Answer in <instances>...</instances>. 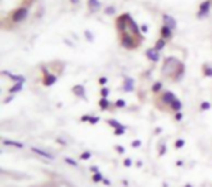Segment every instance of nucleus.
Returning a JSON list of instances; mask_svg holds the SVG:
<instances>
[{"mask_svg":"<svg viewBox=\"0 0 212 187\" xmlns=\"http://www.w3.org/2000/svg\"><path fill=\"white\" fill-rule=\"evenodd\" d=\"M209 7H211V2H209V0H205L204 3L200 4L199 13H198V15H199V16H204L205 13H208V12H209Z\"/></svg>","mask_w":212,"mask_h":187,"instance_id":"5","label":"nucleus"},{"mask_svg":"<svg viewBox=\"0 0 212 187\" xmlns=\"http://www.w3.org/2000/svg\"><path fill=\"white\" fill-rule=\"evenodd\" d=\"M65 162H67V164H71L73 167H77V162L74 161V160H71V158H65Z\"/></svg>","mask_w":212,"mask_h":187,"instance_id":"23","label":"nucleus"},{"mask_svg":"<svg viewBox=\"0 0 212 187\" xmlns=\"http://www.w3.org/2000/svg\"><path fill=\"white\" fill-rule=\"evenodd\" d=\"M108 123H110V126H113V128H119V126H121V123H119L118 121H115V119H109Z\"/></svg>","mask_w":212,"mask_h":187,"instance_id":"18","label":"nucleus"},{"mask_svg":"<svg viewBox=\"0 0 212 187\" xmlns=\"http://www.w3.org/2000/svg\"><path fill=\"white\" fill-rule=\"evenodd\" d=\"M185 187H193V186H192V184H187V186H185Z\"/></svg>","mask_w":212,"mask_h":187,"instance_id":"38","label":"nucleus"},{"mask_svg":"<svg viewBox=\"0 0 212 187\" xmlns=\"http://www.w3.org/2000/svg\"><path fill=\"white\" fill-rule=\"evenodd\" d=\"M28 13H29V9L25 7V6H23V7L16 9V10L12 13V21L15 22V23H17V22L23 21V19L28 16Z\"/></svg>","mask_w":212,"mask_h":187,"instance_id":"2","label":"nucleus"},{"mask_svg":"<svg viewBox=\"0 0 212 187\" xmlns=\"http://www.w3.org/2000/svg\"><path fill=\"white\" fill-rule=\"evenodd\" d=\"M4 145H10V146H16V148H23L21 142H16V141H7V139H4L3 141Z\"/></svg>","mask_w":212,"mask_h":187,"instance_id":"13","label":"nucleus"},{"mask_svg":"<svg viewBox=\"0 0 212 187\" xmlns=\"http://www.w3.org/2000/svg\"><path fill=\"white\" fill-rule=\"evenodd\" d=\"M176 99V96L173 94L171 92H163V94H161V100H163V103H166V104H171V102Z\"/></svg>","mask_w":212,"mask_h":187,"instance_id":"4","label":"nucleus"},{"mask_svg":"<svg viewBox=\"0 0 212 187\" xmlns=\"http://www.w3.org/2000/svg\"><path fill=\"white\" fill-rule=\"evenodd\" d=\"M171 28L170 26H167V25H163L161 26V29H160V35H161V38L163 39H170V38L173 36V32H171Z\"/></svg>","mask_w":212,"mask_h":187,"instance_id":"3","label":"nucleus"},{"mask_svg":"<svg viewBox=\"0 0 212 187\" xmlns=\"http://www.w3.org/2000/svg\"><path fill=\"white\" fill-rule=\"evenodd\" d=\"M123 132H125V126H122V125H121L119 128L115 129V133H116V135H121V133H123Z\"/></svg>","mask_w":212,"mask_h":187,"instance_id":"19","label":"nucleus"},{"mask_svg":"<svg viewBox=\"0 0 212 187\" xmlns=\"http://www.w3.org/2000/svg\"><path fill=\"white\" fill-rule=\"evenodd\" d=\"M200 109H202V110H208V109H211V104H209L208 102H205V103H202Z\"/></svg>","mask_w":212,"mask_h":187,"instance_id":"22","label":"nucleus"},{"mask_svg":"<svg viewBox=\"0 0 212 187\" xmlns=\"http://www.w3.org/2000/svg\"><path fill=\"white\" fill-rule=\"evenodd\" d=\"M98 121H99V117H92V119H90V122H92V123H96Z\"/></svg>","mask_w":212,"mask_h":187,"instance_id":"33","label":"nucleus"},{"mask_svg":"<svg viewBox=\"0 0 212 187\" xmlns=\"http://www.w3.org/2000/svg\"><path fill=\"white\" fill-rule=\"evenodd\" d=\"M100 94H102L103 97L106 99V96L109 94V90H108V89H102V90H100Z\"/></svg>","mask_w":212,"mask_h":187,"instance_id":"25","label":"nucleus"},{"mask_svg":"<svg viewBox=\"0 0 212 187\" xmlns=\"http://www.w3.org/2000/svg\"><path fill=\"white\" fill-rule=\"evenodd\" d=\"M89 6H90L92 10H94V12L100 9V3H99V0H89Z\"/></svg>","mask_w":212,"mask_h":187,"instance_id":"12","label":"nucleus"},{"mask_svg":"<svg viewBox=\"0 0 212 187\" xmlns=\"http://www.w3.org/2000/svg\"><path fill=\"white\" fill-rule=\"evenodd\" d=\"M121 44H122L123 48H128V50H135L138 46V41H137L135 35L132 33H123L121 35Z\"/></svg>","mask_w":212,"mask_h":187,"instance_id":"1","label":"nucleus"},{"mask_svg":"<svg viewBox=\"0 0 212 187\" xmlns=\"http://www.w3.org/2000/svg\"><path fill=\"white\" fill-rule=\"evenodd\" d=\"M132 145H134V146H138V145H141V142H140V141H134V142H132Z\"/></svg>","mask_w":212,"mask_h":187,"instance_id":"35","label":"nucleus"},{"mask_svg":"<svg viewBox=\"0 0 212 187\" xmlns=\"http://www.w3.org/2000/svg\"><path fill=\"white\" fill-rule=\"evenodd\" d=\"M90 171H92L93 174H96V173H99V168H98L96 165H94V167H90Z\"/></svg>","mask_w":212,"mask_h":187,"instance_id":"28","label":"nucleus"},{"mask_svg":"<svg viewBox=\"0 0 212 187\" xmlns=\"http://www.w3.org/2000/svg\"><path fill=\"white\" fill-rule=\"evenodd\" d=\"M180 119H182V113L176 112V121H180Z\"/></svg>","mask_w":212,"mask_h":187,"instance_id":"31","label":"nucleus"},{"mask_svg":"<svg viewBox=\"0 0 212 187\" xmlns=\"http://www.w3.org/2000/svg\"><path fill=\"white\" fill-rule=\"evenodd\" d=\"M71 2H73V3H74V4H76L77 2H79V0H71Z\"/></svg>","mask_w":212,"mask_h":187,"instance_id":"37","label":"nucleus"},{"mask_svg":"<svg viewBox=\"0 0 212 187\" xmlns=\"http://www.w3.org/2000/svg\"><path fill=\"white\" fill-rule=\"evenodd\" d=\"M164 45H166V39L160 38V39L157 41V44H156V46H154V48H156L157 51H161V48H164Z\"/></svg>","mask_w":212,"mask_h":187,"instance_id":"14","label":"nucleus"},{"mask_svg":"<svg viewBox=\"0 0 212 187\" xmlns=\"http://www.w3.org/2000/svg\"><path fill=\"white\" fill-rule=\"evenodd\" d=\"M99 81H100V84H106V81H108V80H106L105 77H102V79L99 80Z\"/></svg>","mask_w":212,"mask_h":187,"instance_id":"34","label":"nucleus"},{"mask_svg":"<svg viewBox=\"0 0 212 187\" xmlns=\"http://www.w3.org/2000/svg\"><path fill=\"white\" fill-rule=\"evenodd\" d=\"M99 106H100V109H108L109 108V102H108V99L100 100V102H99Z\"/></svg>","mask_w":212,"mask_h":187,"instance_id":"17","label":"nucleus"},{"mask_svg":"<svg viewBox=\"0 0 212 187\" xmlns=\"http://www.w3.org/2000/svg\"><path fill=\"white\" fill-rule=\"evenodd\" d=\"M115 106H116V108H123V106H125V103H123V100H118V102L115 103Z\"/></svg>","mask_w":212,"mask_h":187,"instance_id":"26","label":"nucleus"},{"mask_svg":"<svg viewBox=\"0 0 212 187\" xmlns=\"http://www.w3.org/2000/svg\"><path fill=\"white\" fill-rule=\"evenodd\" d=\"M55 81H57V77L52 74H47L44 77V86H52Z\"/></svg>","mask_w":212,"mask_h":187,"instance_id":"7","label":"nucleus"},{"mask_svg":"<svg viewBox=\"0 0 212 187\" xmlns=\"http://www.w3.org/2000/svg\"><path fill=\"white\" fill-rule=\"evenodd\" d=\"M205 74H206V75H212V68H211V67H209V68H208V67H205Z\"/></svg>","mask_w":212,"mask_h":187,"instance_id":"27","label":"nucleus"},{"mask_svg":"<svg viewBox=\"0 0 212 187\" xmlns=\"http://www.w3.org/2000/svg\"><path fill=\"white\" fill-rule=\"evenodd\" d=\"M32 152L41 155V157H44V158H48V160H54V155H51L50 152H47V151L39 150V148H32Z\"/></svg>","mask_w":212,"mask_h":187,"instance_id":"6","label":"nucleus"},{"mask_svg":"<svg viewBox=\"0 0 212 187\" xmlns=\"http://www.w3.org/2000/svg\"><path fill=\"white\" fill-rule=\"evenodd\" d=\"M90 157H92V154H90V152H83V154L80 155L81 160H89Z\"/></svg>","mask_w":212,"mask_h":187,"instance_id":"21","label":"nucleus"},{"mask_svg":"<svg viewBox=\"0 0 212 187\" xmlns=\"http://www.w3.org/2000/svg\"><path fill=\"white\" fill-rule=\"evenodd\" d=\"M170 108L173 109L174 112H180V109H182V102H179L177 99H174L173 102H171V104H170Z\"/></svg>","mask_w":212,"mask_h":187,"instance_id":"11","label":"nucleus"},{"mask_svg":"<svg viewBox=\"0 0 212 187\" xmlns=\"http://www.w3.org/2000/svg\"><path fill=\"white\" fill-rule=\"evenodd\" d=\"M183 145H185V141H183V139H179V141L176 142V148H182Z\"/></svg>","mask_w":212,"mask_h":187,"instance_id":"24","label":"nucleus"},{"mask_svg":"<svg viewBox=\"0 0 212 187\" xmlns=\"http://www.w3.org/2000/svg\"><path fill=\"white\" fill-rule=\"evenodd\" d=\"M147 57H148L150 60H153V61H158V58H160V55H158V51L156 50V48L147 51Z\"/></svg>","mask_w":212,"mask_h":187,"instance_id":"8","label":"nucleus"},{"mask_svg":"<svg viewBox=\"0 0 212 187\" xmlns=\"http://www.w3.org/2000/svg\"><path fill=\"white\" fill-rule=\"evenodd\" d=\"M123 164H125V165H127V167H129V165H131V164H132V161H131V160H129V158H128V160H125V161H123Z\"/></svg>","mask_w":212,"mask_h":187,"instance_id":"30","label":"nucleus"},{"mask_svg":"<svg viewBox=\"0 0 212 187\" xmlns=\"http://www.w3.org/2000/svg\"><path fill=\"white\" fill-rule=\"evenodd\" d=\"M123 89H125V92H132V90H134V80L125 79V81H123Z\"/></svg>","mask_w":212,"mask_h":187,"instance_id":"9","label":"nucleus"},{"mask_svg":"<svg viewBox=\"0 0 212 187\" xmlns=\"http://www.w3.org/2000/svg\"><path fill=\"white\" fill-rule=\"evenodd\" d=\"M22 84H23V83H17L16 84V86H15V87H12V89H10V93H15V92H19V89H21L22 87Z\"/></svg>","mask_w":212,"mask_h":187,"instance_id":"20","label":"nucleus"},{"mask_svg":"<svg viewBox=\"0 0 212 187\" xmlns=\"http://www.w3.org/2000/svg\"><path fill=\"white\" fill-rule=\"evenodd\" d=\"M151 90H153L154 93H158L160 90H163V83H160V81H157V83H154V86L151 87Z\"/></svg>","mask_w":212,"mask_h":187,"instance_id":"15","label":"nucleus"},{"mask_svg":"<svg viewBox=\"0 0 212 187\" xmlns=\"http://www.w3.org/2000/svg\"><path fill=\"white\" fill-rule=\"evenodd\" d=\"M163 19H164V25L170 26L171 29H173L174 26H176V22H174V19H173L171 16H169V15H164V16H163Z\"/></svg>","mask_w":212,"mask_h":187,"instance_id":"10","label":"nucleus"},{"mask_svg":"<svg viewBox=\"0 0 212 187\" xmlns=\"http://www.w3.org/2000/svg\"><path fill=\"white\" fill-rule=\"evenodd\" d=\"M103 184H106V186H110V181L108 179H103V181H102Z\"/></svg>","mask_w":212,"mask_h":187,"instance_id":"32","label":"nucleus"},{"mask_svg":"<svg viewBox=\"0 0 212 187\" xmlns=\"http://www.w3.org/2000/svg\"><path fill=\"white\" fill-rule=\"evenodd\" d=\"M103 179H105V177H103L100 173H96V174H93V177H92V180H93L94 183H98V181H103Z\"/></svg>","mask_w":212,"mask_h":187,"instance_id":"16","label":"nucleus"},{"mask_svg":"<svg viewBox=\"0 0 212 187\" xmlns=\"http://www.w3.org/2000/svg\"><path fill=\"white\" fill-rule=\"evenodd\" d=\"M118 151L121 152V154H122V152H123V148H122V146H118Z\"/></svg>","mask_w":212,"mask_h":187,"instance_id":"36","label":"nucleus"},{"mask_svg":"<svg viewBox=\"0 0 212 187\" xmlns=\"http://www.w3.org/2000/svg\"><path fill=\"white\" fill-rule=\"evenodd\" d=\"M105 12L108 13V15H112V13H113L115 10H113V7H108V9H106V10H105Z\"/></svg>","mask_w":212,"mask_h":187,"instance_id":"29","label":"nucleus"}]
</instances>
